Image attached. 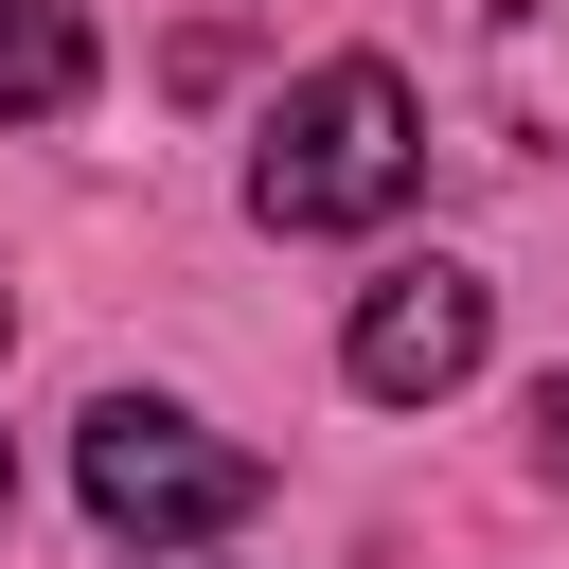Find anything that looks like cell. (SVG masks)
Listing matches in <instances>:
<instances>
[{
	"instance_id": "obj_2",
	"label": "cell",
	"mask_w": 569,
	"mask_h": 569,
	"mask_svg": "<svg viewBox=\"0 0 569 569\" xmlns=\"http://www.w3.org/2000/svg\"><path fill=\"white\" fill-rule=\"evenodd\" d=\"M71 480H89V516H107L124 551H178V533H231V516L267 498V462H249V445H213L196 409H142V391H107V409H89Z\"/></svg>"
},
{
	"instance_id": "obj_4",
	"label": "cell",
	"mask_w": 569,
	"mask_h": 569,
	"mask_svg": "<svg viewBox=\"0 0 569 569\" xmlns=\"http://www.w3.org/2000/svg\"><path fill=\"white\" fill-rule=\"evenodd\" d=\"M480 89H498V124L533 160H569V0H498L480 18Z\"/></svg>"
},
{
	"instance_id": "obj_7",
	"label": "cell",
	"mask_w": 569,
	"mask_h": 569,
	"mask_svg": "<svg viewBox=\"0 0 569 569\" xmlns=\"http://www.w3.org/2000/svg\"><path fill=\"white\" fill-rule=\"evenodd\" d=\"M0 516H18V462H0Z\"/></svg>"
},
{
	"instance_id": "obj_6",
	"label": "cell",
	"mask_w": 569,
	"mask_h": 569,
	"mask_svg": "<svg viewBox=\"0 0 569 569\" xmlns=\"http://www.w3.org/2000/svg\"><path fill=\"white\" fill-rule=\"evenodd\" d=\"M533 480H569V373L533 391Z\"/></svg>"
},
{
	"instance_id": "obj_5",
	"label": "cell",
	"mask_w": 569,
	"mask_h": 569,
	"mask_svg": "<svg viewBox=\"0 0 569 569\" xmlns=\"http://www.w3.org/2000/svg\"><path fill=\"white\" fill-rule=\"evenodd\" d=\"M89 107V18L71 0H0V124H71Z\"/></svg>"
},
{
	"instance_id": "obj_3",
	"label": "cell",
	"mask_w": 569,
	"mask_h": 569,
	"mask_svg": "<svg viewBox=\"0 0 569 569\" xmlns=\"http://www.w3.org/2000/svg\"><path fill=\"white\" fill-rule=\"evenodd\" d=\"M480 338H498V284L480 267H373V302H356V338H338V373L373 391V409H445L462 373H480Z\"/></svg>"
},
{
	"instance_id": "obj_8",
	"label": "cell",
	"mask_w": 569,
	"mask_h": 569,
	"mask_svg": "<svg viewBox=\"0 0 569 569\" xmlns=\"http://www.w3.org/2000/svg\"><path fill=\"white\" fill-rule=\"evenodd\" d=\"M0 338H18V302H0Z\"/></svg>"
},
{
	"instance_id": "obj_1",
	"label": "cell",
	"mask_w": 569,
	"mask_h": 569,
	"mask_svg": "<svg viewBox=\"0 0 569 569\" xmlns=\"http://www.w3.org/2000/svg\"><path fill=\"white\" fill-rule=\"evenodd\" d=\"M409 178H427V107H409V71H391V53H320V71L267 107L249 213H267V231H373Z\"/></svg>"
}]
</instances>
